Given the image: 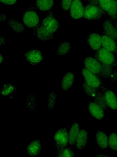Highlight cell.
<instances>
[{
  "instance_id": "6da1fadb",
  "label": "cell",
  "mask_w": 117,
  "mask_h": 157,
  "mask_svg": "<svg viewBox=\"0 0 117 157\" xmlns=\"http://www.w3.org/2000/svg\"><path fill=\"white\" fill-rule=\"evenodd\" d=\"M116 56L102 47L99 49L95 51L92 56L101 63L115 67L117 66V58Z\"/></svg>"
},
{
  "instance_id": "7a4b0ae2",
  "label": "cell",
  "mask_w": 117,
  "mask_h": 157,
  "mask_svg": "<svg viewBox=\"0 0 117 157\" xmlns=\"http://www.w3.org/2000/svg\"><path fill=\"white\" fill-rule=\"evenodd\" d=\"M104 15L105 17L107 13L100 7L89 3L84 7L83 18L89 21H100Z\"/></svg>"
},
{
  "instance_id": "3957f363",
  "label": "cell",
  "mask_w": 117,
  "mask_h": 157,
  "mask_svg": "<svg viewBox=\"0 0 117 157\" xmlns=\"http://www.w3.org/2000/svg\"><path fill=\"white\" fill-rule=\"evenodd\" d=\"M53 139L57 150L68 146V132L66 128L60 127L54 135Z\"/></svg>"
},
{
  "instance_id": "277c9868",
  "label": "cell",
  "mask_w": 117,
  "mask_h": 157,
  "mask_svg": "<svg viewBox=\"0 0 117 157\" xmlns=\"http://www.w3.org/2000/svg\"><path fill=\"white\" fill-rule=\"evenodd\" d=\"M23 20L26 26L34 29L40 24L38 16L33 9H29L23 13Z\"/></svg>"
},
{
  "instance_id": "5b68a950",
  "label": "cell",
  "mask_w": 117,
  "mask_h": 157,
  "mask_svg": "<svg viewBox=\"0 0 117 157\" xmlns=\"http://www.w3.org/2000/svg\"><path fill=\"white\" fill-rule=\"evenodd\" d=\"M41 24L53 33L56 32L60 27L59 22L55 18L53 13L51 11L42 19Z\"/></svg>"
},
{
  "instance_id": "8992f818",
  "label": "cell",
  "mask_w": 117,
  "mask_h": 157,
  "mask_svg": "<svg viewBox=\"0 0 117 157\" xmlns=\"http://www.w3.org/2000/svg\"><path fill=\"white\" fill-rule=\"evenodd\" d=\"M100 90L104 94L109 107L113 110H117V97L112 90L108 89L102 81L99 87Z\"/></svg>"
},
{
  "instance_id": "52a82bcc",
  "label": "cell",
  "mask_w": 117,
  "mask_h": 157,
  "mask_svg": "<svg viewBox=\"0 0 117 157\" xmlns=\"http://www.w3.org/2000/svg\"><path fill=\"white\" fill-rule=\"evenodd\" d=\"M103 34L117 41V23L106 19L102 24Z\"/></svg>"
},
{
  "instance_id": "ba28073f",
  "label": "cell",
  "mask_w": 117,
  "mask_h": 157,
  "mask_svg": "<svg viewBox=\"0 0 117 157\" xmlns=\"http://www.w3.org/2000/svg\"><path fill=\"white\" fill-rule=\"evenodd\" d=\"M82 74L84 81L92 86L99 88L102 81L101 78L90 72L84 67L82 70Z\"/></svg>"
},
{
  "instance_id": "9c48e42d",
  "label": "cell",
  "mask_w": 117,
  "mask_h": 157,
  "mask_svg": "<svg viewBox=\"0 0 117 157\" xmlns=\"http://www.w3.org/2000/svg\"><path fill=\"white\" fill-rule=\"evenodd\" d=\"M84 7L81 0H73L70 8V14L75 20L83 17Z\"/></svg>"
},
{
  "instance_id": "30bf717a",
  "label": "cell",
  "mask_w": 117,
  "mask_h": 157,
  "mask_svg": "<svg viewBox=\"0 0 117 157\" xmlns=\"http://www.w3.org/2000/svg\"><path fill=\"white\" fill-rule=\"evenodd\" d=\"M83 63L85 68L97 75L101 69V63L97 59L92 56H88L84 59Z\"/></svg>"
},
{
  "instance_id": "8fae6325",
  "label": "cell",
  "mask_w": 117,
  "mask_h": 157,
  "mask_svg": "<svg viewBox=\"0 0 117 157\" xmlns=\"http://www.w3.org/2000/svg\"><path fill=\"white\" fill-rule=\"evenodd\" d=\"M24 56L26 60L31 65H35L41 62L43 56L41 52L36 49H32L26 52Z\"/></svg>"
},
{
  "instance_id": "7c38bea8",
  "label": "cell",
  "mask_w": 117,
  "mask_h": 157,
  "mask_svg": "<svg viewBox=\"0 0 117 157\" xmlns=\"http://www.w3.org/2000/svg\"><path fill=\"white\" fill-rule=\"evenodd\" d=\"M87 43L92 50L96 51L102 47L101 35L95 33H90L87 39Z\"/></svg>"
},
{
  "instance_id": "4fadbf2b",
  "label": "cell",
  "mask_w": 117,
  "mask_h": 157,
  "mask_svg": "<svg viewBox=\"0 0 117 157\" xmlns=\"http://www.w3.org/2000/svg\"><path fill=\"white\" fill-rule=\"evenodd\" d=\"M101 38L102 47L117 56V41L103 34Z\"/></svg>"
},
{
  "instance_id": "5bb4252c",
  "label": "cell",
  "mask_w": 117,
  "mask_h": 157,
  "mask_svg": "<svg viewBox=\"0 0 117 157\" xmlns=\"http://www.w3.org/2000/svg\"><path fill=\"white\" fill-rule=\"evenodd\" d=\"M34 29L37 36L40 40L49 41L53 38V33L48 30L41 23Z\"/></svg>"
},
{
  "instance_id": "9a60e30c",
  "label": "cell",
  "mask_w": 117,
  "mask_h": 157,
  "mask_svg": "<svg viewBox=\"0 0 117 157\" xmlns=\"http://www.w3.org/2000/svg\"><path fill=\"white\" fill-rule=\"evenodd\" d=\"M42 149V145L39 139H35L32 141L26 148L28 155L30 157H34L39 154Z\"/></svg>"
},
{
  "instance_id": "2e32d148",
  "label": "cell",
  "mask_w": 117,
  "mask_h": 157,
  "mask_svg": "<svg viewBox=\"0 0 117 157\" xmlns=\"http://www.w3.org/2000/svg\"><path fill=\"white\" fill-rule=\"evenodd\" d=\"M88 109L92 116L98 120L102 119L105 115L104 110L94 102H89Z\"/></svg>"
},
{
  "instance_id": "e0dca14e",
  "label": "cell",
  "mask_w": 117,
  "mask_h": 157,
  "mask_svg": "<svg viewBox=\"0 0 117 157\" xmlns=\"http://www.w3.org/2000/svg\"><path fill=\"white\" fill-rule=\"evenodd\" d=\"M75 75L71 71L67 72L63 76L61 82L62 90L66 91L72 86L74 81Z\"/></svg>"
},
{
  "instance_id": "ac0fdd59",
  "label": "cell",
  "mask_w": 117,
  "mask_h": 157,
  "mask_svg": "<svg viewBox=\"0 0 117 157\" xmlns=\"http://www.w3.org/2000/svg\"><path fill=\"white\" fill-rule=\"evenodd\" d=\"M88 132L86 130L81 129L79 131L76 141L77 148L83 150L86 146L88 140Z\"/></svg>"
},
{
  "instance_id": "d6986e66",
  "label": "cell",
  "mask_w": 117,
  "mask_h": 157,
  "mask_svg": "<svg viewBox=\"0 0 117 157\" xmlns=\"http://www.w3.org/2000/svg\"><path fill=\"white\" fill-rule=\"evenodd\" d=\"M80 125L77 122L73 123L68 132L69 144L74 145L76 143V139L80 131Z\"/></svg>"
},
{
  "instance_id": "ffe728a7",
  "label": "cell",
  "mask_w": 117,
  "mask_h": 157,
  "mask_svg": "<svg viewBox=\"0 0 117 157\" xmlns=\"http://www.w3.org/2000/svg\"><path fill=\"white\" fill-rule=\"evenodd\" d=\"M87 0L89 4L100 7L106 13L110 9L112 3V0Z\"/></svg>"
},
{
  "instance_id": "44dd1931",
  "label": "cell",
  "mask_w": 117,
  "mask_h": 157,
  "mask_svg": "<svg viewBox=\"0 0 117 157\" xmlns=\"http://www.w3.org/2000/svg\"><path fill=\"white\" fill-rule=\"evenodd\" d=\"M96 141L99 147L102 149L106 148L108 145V137L102 131H98L96 133Z\"/></svg>"
},
{
  "instance_id": "7402d4cb",
  "label": "cell",
  "mask_w": 117,
  "mask_h": 157,
  "mask_svg": "<svg viewBox=\"0 0 117 157\" xmlns=\"http://www.w3.org/2000/svg\"><path fill=\"white\" fill-rule=\"evenodd\" d=\"M25 106L28 111L32 113L37 105V101L35 94L32 93L27 95L25 101Z\"/></svg>"
},
{
  "instance_id": "603a6c76",
  "label": "cell",
  "mask_w": 117,
  "mask_h": 157,
  "mask_svg": "<svg viewBox=\"0 0 117 157\" xmlns=\"http://www.w3.org/2000/svg\"><path fill=\"white\" fill-rule=\"evenodd\" d=\"M101 63V69L98 76L103 78H109L114 69V67L110 65Z\"/></svg>"
},
{
  "instance_id": "cb8c5ba5",
  "label": "cell",
  "mask_w": 117,
  "mask_h": 157,
  "mask_svg": "<svg viewBox=\"0 0 117 157\" xmlns=\"http://www.w3.org/2000/svg\"><path fill=\"white\" fill-rule=\"evenodd\" d=\"M16 90V88L12 83L4 84L0 90L1 95L7 97L12 95Z\"/></svg>"
},
{
  "instance_id": "d4e9b609",
  "label": "cell",
  "mask_w": 117,
  "mask_h": 157,
  "mask_svg": "<svg viewBox=\"0 0 117 157\" xmlns=\"http://www.w3.org/2000/svg\"><path fill=\"white\" fill-rule=\"evenodd\" d=\"M54 0H36L37 8L41 11L45 12L50 10L54 5Z\"/></svg>"
},
{
  "instance_id": "484cf974",
  "label": "cell",
  "mask_w": 117,
  "mask_h": 157,
  "mask_svg": "<svg viewBox=\"0 0 117 157\" xmlns=\"http://www.w3.org/2000/svg\"><path fill=\"white\" fill-rule=\"evenodd\" d=\"M71 48L70 43L64 41L59 44L57 48L56 54L60 56H65L69 53Z\"/></svg>"
},
{
  "instance_id": "4316f807",
  "label": "cell",
  "mask_w": 117,
  "mask_h": 157,
  "mask_svg": "<svg viewBox=\"0 0 117 157\" xmlns=\"http://www.w3.org/2000/svg\"><path fill=\"white\" fill-rule=\"evenodd\" d=\"M94 102L104 110L109 108L104 93L99 90L93 98Z\"/></svg>"
},
{
  "instance_id": "83f0119b",
  "label": "cell",
  "mask_w": 117,
  "mask_h": 157,
  "mask_svg": "<svg viewBox=\"0 0 117 157\" xmlns=\"http://www.w3.org/2000/svg\"><path fill=\"white\" fill-rule=\"evenodd\" d=\"M8 23L10 27L16 33L23 32L25 29L24 26L16 19H9L8 20Z\"/></svg>"
},
{
  "instance_id": "f1b7e54d",
  "label": "cell",
  "mask_w": 117,
  "mask_h": 157,
  "mask_svg": "<svg viewBox=\"0 0 117 157\" xmlns=\"http://www.w3.org/2000/svg\"><path fill=\"white\" fill-rule=\"evenodd\" d=\"M109 18L117 23V0H112V5L107 13Z\"/></svg>"
},
{
  "instance_id": "f546056e",
  "label": "cell",
  "mask_w": 117,
  "mask_h": 157,
  "mask_svg": "<svg viewBox=\"0 0 117 157\" xmlns=\"http://www.w3.org/2000/svg\"><path fill=\"white\" fill-rule=\"evenodd\" d=\"M82 87L87 95L94 98L99 90V88L95 87L87 84L84 81L82 84Z\"/></svg>"
},
{
  "instance_id": "4dcf8cb0",
  "label": "cell",
  "mask_w": 117,
  "mask_h": 157,
  "mask_svg": "<svg viewBox=\"0 0 117 157\" xmlns=\"http://www.w3.org/2000/svg\"><path fill=\"white\" fill-rule=\"evenodd\" d=\"M75 154L73 148L68 146L63 149L57 150L56 156L58 157H73Z\"/></svg>"
},
{
  "instance_id": "1f68e13d",
  "label": "cell",
  "mask_w": 117,
  "mask_h": 157,
  "mask_svg": "<svg viewBox=\"0 0 117 157\" xmlns=\"http://www.w3.org/2000/svg\"><path fill=\"white\" fill-rule=\"evenodd\" d=\"M57 101V95L54 91L51 92L47 99V106L49 110H53L55 106Z\"/></svg>"
},
{
  "instance_id": "d6a6232c",
  "label": "cell",
  "mask_w": 117,
  "mask_h": 157,
  "mask_svg": "<svg viewBox=\"0 0 117 157\" xmlns=\"http://www.w3.org/2000/svg\"><path fill=\"white\" fill-rule=\"evenodd\" d=\"M108 144L110 148L115 151H117V134L112 132L108 135Z\"/></svg>"
},
{
  "instance_id": "836d02e7",
  "label": "cell",
  "mask_w": 117,
  "mask_h": 157,
  "mask_svg": "<svg viewBox=\"0 0 117 157\" xmlns=\"http://www.w3.org/2000/svg\"><path fill=\"white\" fill-rule=\"evenodd\" d=\"M73 0H62L61 6L62 10L67 12L70 9Z\"/></svg>"
},
{
  "instance_id": "e575fe53",
  "label": "cell",
  "mask_w": 117,
  "mask_h": 157,
  "mask_svg": "<svg viewBox=\"0 0 117 157\" xmlns=\"http://www.w3.org/2000/svg\"><path fill=\"white\" fill-rule=\"evenodd\" d=\"M109 79L112 82H117V67L114 68Z\"/></svg>"
},
{
  "instance_id": "d590c367",
  "label": "cell",
  "mask_w": 117,
  "mask_h": 157,
  "mask_svg": "<svg viewBox=\"0 0 117 157\" xmlns=\"http://www.w3.org/2000/svg\"><path fill=\"white\" fill-rule=\"evenodd\" d=\"M17 0H0L2 3L6 5H12L15 4Z\"/></svg>"
},
{
  "instance_id": "8d00e7d4",
  "label": "cell",
  "mask_w": 117,
  "mask_h": 157,
  "mask_svg": "<svg viewBox=\"0 0 117 157\" xmlns=\"http://www.w3.org/2000/svg\"><path fill=\"white\" fill-rule=\"evenodd\" d=\"M7 41V40H6L5 38L0 37V46H2L3 45L5 44L6 42Z\"/></svg>"
},
{
  "instance_id": "74e56055",
  "label": "cell",
  "mask_w": 117,
  "mask_h": 157,
  "mask_svg": "<svg viewBox=\"0 0 117 157\" xmlns=\"http://www.w3.org/2000/svg\"><path fill=\"white\" fill-rule=\"evenodd\" d=\"M7 19L6 16L4 14H1L0 15V21H4Z\"/></svg>"
},
{
  "instance_id": "f35d334b",
  "label": "cell",
  "mask_w": 117,
  "mask_h": 157,
  "mask_svg": "<svg viewBox=\"0 0 117 157\" xmlns=\"http://www.w3.org/2000/svg\"><path fill=\"white\" fill-rule=\"evenodd\" d=\"M95 157H109V156L107 155H103V154H100V155H96Z\"/></svg>"
},
{
  "instance_id": "ab89813d",
  "label": "cell",
  "mask_w": 117,
  "mask_h": 157,
  "mask_svg": "<svg viewBox=\"0 0 117 157\" xmlns=\"http://www.w3.org/2000/svg\"><path fill=\"white\" fill-rule=\"evenodd\" d=\"M4 59L3 56L0 54V63H1L3 62Z\"/></svg>"
},
{
  "instance_id": "60d3db41",
  "label": "cell",
  "mask_w": 117,
  "mask_h": 157,
  "mask_svg": "<svg viewBox=\"0 0 117 157\" xmlns=\"http://www.w3.org/2000/svg\"></svg>"
}]
</instances>
